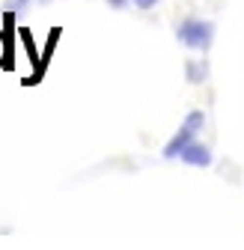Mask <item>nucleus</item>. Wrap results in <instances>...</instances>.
I'll return each mask as SVG.
<instances>
[{"instance_id": "1", "label": "nucleus", "mask_w": 244, "mask_h": 250, "mask_svg": "<svg viewBox=\"0 0 244 250\" xmlns=\"http://www.w3.org/2000/svg\"><path fill=\"white\" fill-rule=\"evenodd\" d=\"M176 39L185 48L208 51L211 39H215V24H211V21H200V18H185L179 24V30H176Z\"/></svg>"}, {"instance_id": "2", "label": "nucleus", "mask_w": 244, "mask_h": 250, "mask_svg": "<svg viewBox=\"0 0 244 250\" xmlns=\"http://www.w3.org/2000/svg\"><path fill=\"white\" fill-rule=\"evenodd\" d=\"M203 125H205V113H203V110H191V113L185 116V122H182V128L176 131V137L164 146V158H179V152L200 134Z\"/></svg>"}, {"instance_id": "3", "label": "nucleus", "mask_w": 244, "mask_h": 250, "mask_svg": "<svg viewBox=\"0 0 244 250\" xmlns=\"http://www.w3.org/2000/svg\"><path fill=\"white\" fill-rule=\"evenodd\" d=\"M179 158L185 161L188 167H211V161H215V155H211V149H208L205 143H197V140H191L185 149L179 152Z\"/></svg>"}, {"instance_id": "4", "label": "nucleus", "mask_w": 244, "mask_h": 250, "mask_svg": "<svg viewBox=\"0 0 244 250\" xmlns=\"http://www.w3.org/2000/svg\"><path fill=\"white\" fill-rule=\"evenodd\" d=\"M205 75H208V66H205V62H203V66H197V62H188V81H191V83H200Z\"/></svg>"}, {"instance_id": "5", "label": "nucleus", "mask_w": 244, "mask_h": 250, "mask_svg": "<svg viewBox=\"0 0 244 250\" xmlns=\"http://www.w3.org/2000/svg\"><path fill=\"white\" fill-rule=\"evenodd\" d=\"M27 3H33V0H9L6 6H9V12H24V9H27Z\"/></svg>"}, {"instance_id": "6", "label": "nucleus", "mask_w": 244, "mask_h": 250, "mask_svg": "<svg viewBox=\"0 0 244 250\" xmlns=\"http://www.w3.org/2000/svg\"><path fill=\"white\" fill-rule=\"evenodd\" d=\"M131 3H134L137 9H152V6L158 3V0H131Z\"/></svg>"}, {"instance_id": "7", "label": "nucleus", "mask_w": 244, "mask_h": 250, "mask_svg": "<svg viewBox=\"0 0 244 250\" xmlns=\"http://www.w3.org/2000/svg\"><path fill=\"white\" fill-rule=\"evenodd\" d=\"M107 3H110L113 9H122V6H125V3H128V0H107Z\"/></svg>"}, {"instance_id": "8", "label": "nucleus", "mask_w": 244, "mask_h": 250, "mask_svg": "<svg viewBox=\"0 0 244 250\" xmlns=\"http://www.w3.org/2000/svg\"><path fill=\"white\" fill-rule=\"evenodd\" d=\"M0 57H3V36H0Z\"/></svg>"}]
</instances>
